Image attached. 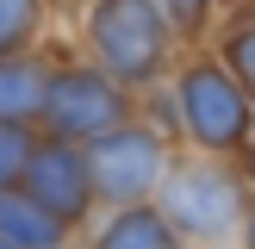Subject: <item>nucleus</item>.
Instances as JSON below:
<instances>
[{"label":"nucleus","instance_id":"obj_1","mask_svg":"<svg viewBox=\"0 0 255 249\" xmlns=\"http://www.w3.org/2000/svg\"><path fill=\"white\" fill-rule=\"evenodd\" d=\"M87 37H94L106 75H119V81H149L168 62V19L156 0H100L87 19Z\"/></svg>","mask_w":255,"mask_h":249},{"label":"nucleus","instance_id":"obj_2","mask_svg":"<svg viewBox=\"0 0 255 249\" xmlns=\"http://www.w3.org/2000/svg\"><path fill=\"white\" fill-rule=\"evenodd\" d=\"M174 100H181L187 131H193L206 149H243V143H249L255 100H249V87L237 81L231 69H218V62H199V69H187Z\"/></svg>","mask_w":255,"mask_h":249},{"label":"nucleus","instance_id":"obj_3","mask_svg":"<svg viewBox=\"0 0 255 249\" xmlns=\"http://www.w3.org/2000/svg\"><path fill=\"white\" fill-rule=\"evenodd\" d=\"M243 212V187L231 168H212V162H187L168 174V199H162V218L187 237H224L231 218Z\"/></svg>","mask_w":255,"mask_h":249},{"label":"nucleus","instance_id":"obj_4","mask_svg":"<svg viewBox=\"0 0 255 249\" xmlns=\"http://www.w3.org/2000/svg\"><path fill=\"white\" fill-rule=\"evenodd\" d=\"M87 174H94V193L119 199V206H137L149 187L162 181V137L156 131H106L87 149Z\"/></svg>","mask_w":255,"mask_h":249},{"label":"nucleus","instance_id":"obj_5","mask_svg":"<svg viewBox=\"0 0 255 249\" xmlns=\"http://www.w3.org/2000/svg\"><path fill=\"white\" fill-rule=\"evenodd\" d=\"M44 119L56 124V137H106V131H119L125 124V100H119V87L106 81V75H87V69H69V75H56L50 81V100H44Z\"/></svg>","mask_w":255,"mask_h":249},{"label":"nucleus","instance_id":"obj_6","mask_svg":"<svg viewBox=\"0 0 255 249\" xmlns=\"http://www.w3.org/2000/svg\"><path fill=\"white\" fill-rule=\"evenodd\" d=\"M25 193L44 199L62 224L81 218L94 206V174H87V156L69 143V137H50V143L31 149V168H25Z\"/></svg>","mask_w":255,"mask_h":249},{"label":"nucleus","instance_id":"obj_7","mask_svg":"<svg viewBox=\"0 0 255 249\" xmlns=\"http://www.w3.org/2000/svg\"><path fill=\"white\" fill-rule=\"evenodd\" d=\"M0 237L19 243V249H56L62 243V218L44 199H31L25 187H0Z\"/></svg>","mask_w":255,"mask_h":249},{"label":"nucleus","instance_id":"obj_8","mask_svg":"<svg viewBox=\"0 0 255 249\" xmlns=\"http://www.w3.org/2000/svg\"><path fill=\"white\" fill-rule=\"evenodd\" d=\"M50 81H56V75H44L37 62L6 56L0 62V124H19V119H31V112H44Z\"/></svg>","mask_w":255,"mask_h":249},{"label":"nucleus","instance_id":"obj_9","mask_svg":"<svg viewBox=\"0 0 255 249\" xmlns=\"http://www.w3.org/2000/svg\"><path fill=\"white\" fill-rule=\"evenodd\" d=\"M100 249H181V237H174V224L162 218V212L125 206L119 218L100 231Z\"/></svg>","mask_w":255,"mask_h":249},{"label":"nucleus","instance_id":"obj_10","mask_svg":"<svg viewBox=\"0 0 255 249\" xmlns=\"http://www.w3.org/2000/svg\"><path fill=\"white\" fill-rule=\"evenodd\" d=\"M37 19H44V0H0V62L31 44Z\"/></svg>","mask_w":255,"mask_h":249},{"label":"nucleus","instance_id":"obj_11","mask_svg":"<svg viewBox=\"0 0 255 249\" xmlns=\"http://www.w3.org/2000/svg\"><path fill=\"white\" fill-rule=\"evenodd\" d=\"M31 137L19 131V124H0V187H19L25 168H31Z\"/></svg>","mask_w":255,"mask_h":249},{"label":"nucleus","instance_id":"obj_12","mask_svg":"<svg viewBox=\"0 0 255 249\" xmlns=\"http://www.w3.org/2000/svg\"><path fill=\"white\" fill-rule=\"evenodd\" d=\"M224 62H231V75L255 94V19L231 25V37H224Z\"/></svg>","mask_w":255,"mask_h":249},{"label":"nucleus","instance_id":"obj_13","mask_svg":"<svg viewBox=\"0 0 255 249\" xmlns=\"http://www.w3.org/2000/svg\"><path fill=\"white\" fill-rule=\"evenodd\" d=\"M162 6H168V19L181 25V31H193V25H199V12H206V0H162Z\"/></svg>","mask_w":255,"mask_h":249},{"label":"nucleus","instance_id":"obj_14","mask_svg":"<svg viewBox=\"0 0 255 249\" xmlns=\"http://www.w3.org/2000/svg\"><path fill=\"white\" fill-rule=\"evenodd\" d=\"M249 249H255V206H249Z\"/></svg>","mask_w":255,"mask_h":249},{"label":"nucleus","instance_id":"obj_15","mask_svg":"<svg viewBox=\"0 0 255 249\" xmlns=\"http://www.w3.org/2000/svg\"><path fill=\"white\" fill-rule=\"evenodd\" d=\"M0 249H19V243H6V237H0Z\"/></svg>","mask_w":255,"mask_h":249}]
</instances>
